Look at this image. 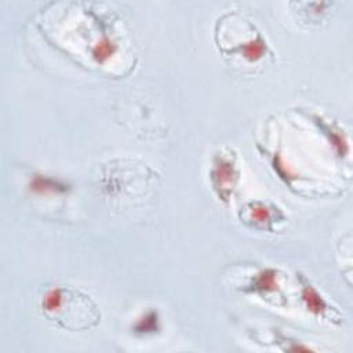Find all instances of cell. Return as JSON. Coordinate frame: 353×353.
<instances>
[{"label":"cell","instance_id":"6da1fadb","mask_svg":"<svg viewBox=\"0 0 353 353\" xmlns=\"http://www.w3.org/2000/svg\"><path fill=\"white\" fill-rule=\"evenodd\" d=\"M41 307L47 319L70 331L88 330L101 319L97 305L88 295L68 287H57L48 291Z\"/></svg>","mask_w":353,"mask_h":353}]
</instances>
